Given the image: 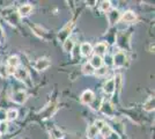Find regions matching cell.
Instances as JSON below:
<instances>
[{"mask_svg": "<svg viewBox=\"0 0 155 139\" xmlns=\"http://www.w3.org/2000/svg\"><path fill=\"white\" fill-rule=\"evenodd\" d=\"M73 22H68L66 26L59 31V34H58V40L60 41V42H63L64 43L65 41L68 38V36H70V34H71V31H72V29H73Z\"/></svg>", "mask_w": 155, "mask_h": 139, "instance_id": "6da1fadb", "label": "cell"}, {"mask_svg": "<svg viewBox=\"0 0 155 139\" xmlns=\"http://www.w3.org/2000/svg\"><path fill=\"white\" fill-rule=\"evenodd\" d=\"M125 60H126V55L124 51H118V52L112 57V65L116 67H123L125 65Z\"/></svg>", "mask_w": 155, "mask_h": 139, "instance_id": "7a4b0ae2", "label": "cell"}, {"mask_svg": "<svg viewBox=\"0 0 155 139\" xmlns=\"http://www.w3.org/2000/svg\"><path fill=\"white\" fill-rule=\"evenodd\" d=\"M100 110H101L105 116H108V117H114V115H115L114 107L111 106V103H110L109 101H104L103 100V101H102V104L100 107Z\"/></svg>", "mask_w": 155, "mask_h": 139, "instance_id": "3957f363", "label": "cell"}, {"mask_svg": "<svg viewBox=\"0 0 155 139\" xmlns=\"http://www.w3.org/2000/svg\"><path fill=\"white\" fill-rule=\"evenodd\" d=\"M50 65H51L50 59L43 57V58H39V59L36 60L34 67H35V70H37V71H45L48 67H50Z\"/></svg>", "mask_w": 155, "mask_h": 139, "instance_id": "277c9868", "label": "cell"}, {"mask_svg": "<svg viewBox=\"0 0 155 139\" xmlns=\"http://www.w3.org/2000/svg\"><path fill=\"white\" fill-rule=\"evenodd\" d=\"M107 49H108V44L105 42H100V43H97L96 45L93 48V51L95 52V56L101 57V56H103V55L107 53Z\"/></svg>", "mask_w": 155, "mask_h": 139, "instance_id": "5b68a950", "label": "cell"}, {"mask_svg": "<svg viewBox=\"0 0 155 139\" xmlns=\"http://www.w3.org/2000/svg\"><path fill=\"white\" fill-rule=\"evenodd\" d=\"M95 99V95H94V93L91 92V89H87V91H84L82 94H81V102L84 103V104H91V102L94 101Z\"/></svg>", "mask_w": 155, "mask_h": 139, "instance_id": "8992f818", "label": "cell"}, {"mask_svg": "<svg viewBox=\"0 0 155 139\" xmlns=\"http://www.w3.org/2000/svg\"><path fill=\"white\" fill-rule=\"evenodd\" d=\"M12 100L18 104H23L27 101V94L23 91H18V92L13 93Z\"/></svg>", "mask_w": 155, "mask_h": 139, "instance_id": "52a82bcc", "label": "cell"}, {"mask_svg": "<svg viewBox=\"0 0 155 139\" xmlns=\"http://www.w3.org/2000/svg\"><path fill=\"white\" fill-rule=\"evenodd\" d=\"M14 77L18 80H20V81H27V80L29 79V73H28L26 68L21 67V68H16L15 70Z\"/></svg>", "mask_w": 155, "mask_h": 139, "instance_id": "ba28073f", "label": "cell"}, {"mask_svg": "<svg viewBox=\"0 0 155 139\" xmlns=\"http://www.w3.org/2000/svg\"><path fill=\"white\" fill-rule=\"evenodd\" d=\"M120 19V13L117 9H112L108 12V20H109L110 25H115L118 22V20Z\"/></svg>", "mask_w": 155, "mask_h": 139, "instance_id": "9c48e42d", "label": "cell"}, {"mask_svg": "<svg viewBox=\"0 0 155 139\" xmlns=\"http://www.w3.org/2000/svg\"><path fill=\"white\" fill-rule=\"evenodd\" d=\"M80 53L84 56V57H88L93 53V46L91 43H82L80 45Z\"/></svg>", "mask_w": 155, "mask_h": 139, "instance_id": "30bf717a", "label": "cell"}, {"mask_svg": "<svg viewBox=\"0 0 155 139\" xmlns=\"http://www.w3.org/2000/svg\"><path fill=\"white\" fill-rule=\"evenodd\" d=\"M31 11H32L31 5L25 4V5H22V6L19 7V9H18V15H19V16H28L29 14L31 13Z\"/></svg>", "mask_w": 155, "mask_h": 139, "instance_id": "8fae6325", "label": "cell"}, {"mask_svg": "<svg viewBox=\"0 0 155 139\" xmlns=\"http://www.w3.org/2000/svg\"><path fill=\"white\" fill-rule=\"evenodd\" d=\"M4 18L6 19V21L11 25H16L20 20V16L18 15V13L14 11V12H11L9 14H4Z\"/></svg>", "mask_w": 155, "mask_h": 139, "instance_id": "7c38bea8", "label": "cell"}, {"mask_svg": "<svg viewBox=\"0 0 155 139\" xmlns=\"http://www.w3.org/2000/svg\"><path fill=\"white\" fill-rule=\"evenodd\" d=\"M122 20L124 22H127V23H132V22H134L137 20V15L134 12H132V11H126L125 13L122 15Z\"/></svg>", "mask_w": 155, "mask_h": 139, "instance_id": "4fadbf2b", "label": "cell"}, {"mask_svg": "<svg viewBox=\"0 0 155 139\" xmlns=\"http://www.w3.org/2000/svg\"><path fill=\"white\" fill-rule=\"evenodd\" d=\"M103 91H104V93L108 94V95H111V94L115 93V82H114V79L108 80V81L104 84Z\"/></svg>", "mask_w": 155, "mask_h": 139, "instance_id": "5bb4252c", "label": "cell"}, {"mask_svg": "<svg viewBox=\"0 0 155 139\" xmlns=\"http://www.w3.org/2000/svg\"><path fill=\"white\" fill-rule=\"evenodd\" d=\"M89 64H91V66L94 67L95 70H97L98 67L102 66V64H103V59H102V57H98V56H93L91 57V61H89Z\"/></svg>", "mask_w": 155, "mask_h": 139, "instance_id": "9a60e30c", "label": "cell"}, {"mask_svg": "<svg viewBox=\"0 0 155 139\" xmlns=\"http://www.w3.org/2000/svg\"><path fill=\"white\" fill-rule=\"evenodd\" d=\"M154 98L153 96H149L148 100L143 103V109L146 110V111H148V113H150V111H153L154 110Z\"/></svg>", "mask_w": 155, "mask_h": 139, "instance_id": "2e32d148", "label": "cell"}, {"mask_svg": "<svg viewBox=\"0 0 155 139\" xmlns=\"http://www.w3.org/2000/svg\"><path fill=\"white\" fill-rule=\"evenodd\" d=\"M98 133L103 137V138H109L110 136H111V133H112V129H111V126L108 125V124H105V125L98 131Z\"/></svg>", "mask_w": 155, "mask_h": 139, "instance_id": "e0dca14e", "label": "cell"}, {"mask_svg": "<svg viewBox=\"0 0 155 139\" xmlns=\"http://www.w3.org/2000/svg\"><path fill=\"white\" fill-rule=\"evenodd\" d=\"M74 45H75L74 41L71 40V38H67V40L64 42V44H63V49H64L65 52H72Z\"/></svg>", "mask_w": 155, "mask_h": 139, "instance_id": "ac0fdd59", "label": "cell"}, {"mask_svg": "<svg viewBox=\"0 0 155 139\" xmlns=\"http://www.w3.org/2000/svg\"><path fill=\"white\" fill-rule=\"evenodd\" d=\"M82 73L86 74V75H91V74L95 73V68L91 66L89 63H86L82 66Z\"/></svg>", "mask_w": 155, "mask_h": 139, "instance_id": "d6986e66", "label": "cell"}, {"mask_svg": "<svg viewBox=\"0 0 155 139\" xmlns=\"http://www.w3.org/2000/svg\"><path fill=\"white\" fill-rule=\"evenodd\" d=\"M97 134H98V130H97L95 126L94 125L88 126V129H87V137H88V138L94 139Z\"/></svg>", "mask_w": 155, "mask_h": 139, "instance_id": "ffe728a7", "label": "cell"}, {"mask_svg": "<svg viewBox=\"0 0 155 139\" xmlns=\"http://www.w3.org/2000/svg\"><path fill=\"white\" fill-rule=\"evenodd\" d=\"M7 64H8V66L15 67V68H16V66L20 64L19 57H18V56H11V57L8 58V60H7Z\"/></svg>", "mask_w": 155, "mask_h": 139, "instance_id": "44dd1931", "label": "cell"}, {"mask_svg": "<svg viewBox=\"0 0 155 139\" xmlns=\"http://www.w3.org/2000/svg\"><path fill=\"white\" fill-rule=\"evenodd\" d=\"M16 118H18V110L16 109H8L6 111V119L14 121Z\"/></svg>", "mask_w": 155, "mask_h": 139, "instance_id": "7402d4cb", "label": "cell"}, {"mask_svg": "<svg viewBox=\"0 0 155 139\" xmlns=\"http://www.w3.org/2000/svg\"><path fill=\"white\" fill-rule=\"evenodd\" d=\"M100 11H102L104 13H108L110 9V7H111V2L108 1V0H103V1H101L100 2Z\"/></svg>", "mask_w": 155, "mask_h": 139, "instance_id": "603a6c76", "label": "cell"}, {"mask_svg": "<svg viewBox=\"0 0 155 139\" xmlns=\"http://www.w3.org/2000/svg\"><path fill=\"white\" fill-rule=\"evenodd\" d=\"M108 70H109L108 66H103V65H102L101 67H98L97 70H95V73H94V74H95L96 77H104V75L108 73Z\"/></svg>", "mask_w": 155, "mask_h": 139, "instance_id": "cb8c5ba5", "label": "cell"}, {"mask_svg": "<svg viewBox=\"0 0 155 139\" xmlns=\"http://www.w3.org/2000/svg\"><path fill=\"white\" fill-rule=\"evenodd\" d=\"M102 101H103V100L100 99V100H98V102H97V100L94 99V101L91 103V108H93L94 110H100V107H101V104H102Z\"/></svg>", "mask_w": 155, "mask_h": 139, "instance_id": "d4e9b609", "label": "cell"}, {"mask_svg": "<svg viewBox=\"0 0 155 139\" xmlns=\"http://www.w3.org/2000/svg\"><path fill=\"white\" fill-rule=\"evenodd\" d=\"M105 124H107V123L104 122L103 119H96V121L94 122V124H93V125L95 126L97 130L100 131V130H101V129H102V127H103V126L105 125Z\"/></svg>", "mask_w": 155, "mask_h": 139, "instance_id": "484cf974", "label": "cell"}, {"mask_svg": "<svg viewBox=\"0 0 155 139\" xmlns=\"http://www.w3.org/2000/svg\"><path fill=\"white\" fill-rule=\"evenodd\" d=\"M31 29L34 30V33L36 34L37 36H39V37H43V35H44V33H43V31H44V30H43V29H42L39 26H34V27H31Z\"/></svg>", "mask_w": 155, "mask_h": 139, "instance_id": "4316f807", "label": "cell"}, {"mask_svg": "<svg viewBox=\"0 0 155 139\" xmlns=\"http://www.w3.org/2000/svg\"><path fill=\"white\" fill-rule=\"evenodd\" d=\"M8 130V124L7 122H0V134H5Z\"/></svg>", "mask_w": 155, "mask_h": 139, "instance_id": "83f0119b", "label": "cell"}, {"mask_svg": "<svg viewBox=\"0 0 155 139\" xmlns=\"http://www.w3.org/2000/svg\"><path fill=\"white\" fill-rule=\"evenodd\" d=\"M51 137H53L54 139H59V138H63V133L58 131V130H54L53 132H52Z\"/></svg>", "mask_w": 155, "mask_h": 139, "instance_id": "f1b7e54d", "label": "cell"}, {"mask_svg": "<svg viewBox=\"0 0 155 139\" xmlns=\"http://www.w3.org/2000/svg\"><path fill=\"white\" fill-rule=\"evenodd\" d=\"M72 51H74V52H73V57L75 58L78 53H80V48H79V45H74V48H73V50H72Z\"/></svg>", "mask_w": 155, "mask_h": 139, "instance_id": "f546056e", "label": "cell"}, {"mask_svg": "<svg viewBox=\"0 0 155 139\" xmlns=\"http://www.w3.org/2000/svg\"><path fill=\"white\" fill-rule=\"evenodd\" d=\"M5 119H6V113L2 109H0V122H5Z\"/></svg>", "mask_w": 155, "mask_h": 139, "instance_id": "4dcf8cb0", "label": "cell"}, {"mask_svg": "<svg viewBox=\"0 0 155 139\" xmlns=\"http://www.w3.org/2000/svg\"><path fill=\"white\" fill-rule=\"evenodd\" d=\"M105 64H107L105 66H108V65H112V58L109 57V56H108V57H105Z\"/></svg>", "mask_w": 155, "mask_h": 139, "instance_id": "1f68e13d", "label": "cell"}, {"mask_svg": "<svg viewBox=\"0 0 155 139\" xmlns=\"http://www.w3.org/2000/svg\"><path fill=\"white\" fill-rule=\"evenodd\" d=\"M4 40H5V33H4L2 28L0 27V41H4Z\"/></svg>", "mask_w": 155, "mask_h": 139, "instance_id": "d6a6232c", "label": "cell"}, {"mask_svg": "<svg viewBox=\"0 0 155 139\" xmlns=\"http://www.w3.org/2000/svg\"><path fill=\"white\" fill-rule=\"evenodd\" d=\"M50 139H54V138H53V137H50Z\"/></svg>", "mask_w": 155, "mask_h": 139, "instance_id": "836d02e7", "label": "cell"}]
</instances>
